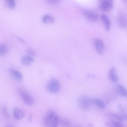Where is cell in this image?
Returning a JSON list of instances; mask_svg holds the SVG:
<instances>
[{"instance_id": "cell-1", "label": "cell", "mask_w": 127, "mask_h": 127, "mask_svg": "<svg viewBox=\"0 0 127 127\" xmlns=\"http://www.w3.org/2000/svg\"><path fill=\"white\" fill-rule=\"evenodd\" d=\"M60 119L57 114L52 110H48L43 119L44 124L47 127H58L60 124Z\"/></svg>"}, {"instance_id": "cell-2", "label": "cell", "mask_w": 127, "mask_h": 127, "mask_svg": "<svg viewBox=\"0 0 127 127\" xmlns=\"http://www.w3.org/2000/svg\"><path fill=\"white\" fill-rule=\"evenodd\" d=\"M46 89L51 93H55L59 91L60 88V84L58 80L52 79L49 80L47 84Z\"/></svg>"}, {"instance_id": "cell-3", "label": "cell", "mask_w": 127, "mask_h": 127, "mask_svg": "<svg viewBox=\"0 0 127 127\" xmlns=\"http://www.w3.org/2000/svg\"><path fill=\"white\" fill-rule=\"evenodd\" d=\"M79 104L82 109L84 110H88L93 105L92 98L86 96H82L79 99Z\"/></svg>"}, {"instance_id": "cell-4", "label": "cell", "mask_w": 127, "mask_h": 127, "mask_svg": "<svg viewBox=\"0 0 127 127\" xmlns=\"http://www.w3.org/2000/svg\"><path fill=\"white\" fill-rule=\"evenodd\" d=\"M19 94L24 102L27 105H31L34 103L33 99L31 95L22 89L18 90Z\"/></svg>"}, {"instance_id": "cell-5", "label": "cell", "mask_w": 127, "mask_h": 127, "mask_svg": "<svg viewBox=\"0 0 127 127\" xmlns=\"http://www.w3.org/2000/svg\"><path fill=\"white\" fill-rule=\"evenodd\" d=\"M94 46L96 52L100 55H103L105 50V45L103 40L100 39L96 38L94 41Z\"/></svg>"}, {"instance_id": "cell-6", "label": "cell", "mask_w": 127, "mask_h": 127, "mask_svg": "<svg viewBox=\"0 0 127 127\" xmlns=\"http://www.w3.org/2000/svg\"><path fill=\"white\" fill-rule=\"evenodd\" d=\"M114 0H104L99 6L100 8L104 12L111 11L113 8Z\"/></svg>"}, {"instance_id": "cell-7", "label": "cell", "mask_w": 127, "mask_h": 127, "mask_svg": "<svg viewBox=\"0 0 127 127\" xmlns=\"http://www.w3.org/2000/svg\"><path fill=\"white\" fill-rule=\"evenodd\" d=\"M84 14L85 18L91 22H95L98 19V14L92 11H86L85 12Z\"/></svg>"}, {"instance_id": "cell-8", "label": "cell", "mask_w": 127, "mask_h": 127, "mask_svg": "<svg viewBox=\"0 0 127 127\" xmlns=\"http://www.w3.org/2000/svg\"><path fill=\"white\" fill-rule=\"evenodd\" d=\"M13 115L16 120H19L23 118L25 116L24 113L21 109L18 108H14L13 111Z\"/></svg>"}, {"instance_id": "cell-9", "label": "cell", "mask_w": 127, "mask_h": 127, "mask_svg": "<svg viewBox=\"0 0 127 127\" xmlns=\"http://www.w3.org/2000/svg\"><path fill=\"white\" fill-rule=\"evenodd\" d=\"M101 18L105 30L107 31H109L110 28L111 22L109 17L106 15L103 14L101 15Z\"/></svg>"}, {"instance_id": "cell-10", "label": "cell", "mask_w": 127, "mask_h": 127, "mask_svg": "<svg viewBox=\"0 0 127 127\" xmlns=\"http://www.w3.org/2000/svg\"><path fill=\"white\" fill-rule=\"evenodd\" d=\"M109 76L110 78L114 82H117L119 79L116 68L114 67H112L109 70Z\"/></svg>"}, {"instance_id": "cell-11", "label": "cell", "mask_w": 127, "mask_h": 127, "mask_svg": "<svg viewBox=\"0 0 127 127\" xmlns=\"http://www.w3.org/2000/svg\"><path fill=\"white\" fill-rule=\"evenodd\" d=\"M21 61L22 64L26 66H30L32 63L34 62V60L31 57L26 56L22 57L21 58Z\"/></svg>"}, {"instance_id": "cell-12", "label": "cell", "mask_w": 127, "mask_h": 127, "mask_svg": "<svg viewBox=\"0 0 127 127\" xmlns=\"http://www.w3.org/2000/svg\"><path fill=\"white\" fill-rule=\"evenodd\" d=\"M11 73L15 79L17 81L21 82L23 80V76L22 73L16 70L12 69L10 70Z\"/></svg>"}, {"instance_id": "cell-13", "label": "cell", "mask_w": 127, "mask_h": 127, "mask_svg": "<svg viewBox=\"0 0 127 127\" xmlns=\"http://www.w3.org/2000/svg\"><path fill=\"white\" fill-rule=\"evenodd\" d=\"M42 20L44 23L48 24H53L55 21V19L53 16L49 14H46L42 17Z\"/></svg>"}, {"instance_id": "cell-14", "label": "cell", "mask_w": 127, "mask_h": 127, "mask_svg": "<svg viewBox=\"0 0 127 127\" xmlns=\"http://www.w3.org/2000/svg\"><path fill=\"white\" fill-rule=\"evenodd\" d=\"M93 104L100 109H104L105 107V105L101 100L96 98H92Z\"/></svg>"}, {"instance_id": "cell-15", "label": "cell", "mask_w": 127, "mask_h": 127, "mask_svg": "<svg viewBox=\"0 0 127 127\" xmlns=\"http://www.w3.org/2000/svg\"><path fill=\"white\" fill-rule=\"evenodd\" d=\"M117 90L120 95L127 97V90L121 84L118 85L117 86Z\"/></svg>"}, {"instance_id": "cell-16", "label": "cell", "mask_w": 127, "mask_h": 127, "mask_svg": "<svg viewBox=\"0 0 127 127\" xmlns=\"http://www.w3.org/2000/svg\"><path fill=\"white\" fill-rule=\"evenodd\" d=\"M6 6L11 9H14L16 6L15 0H4Z\"/></svg>"}, {"instance_id": "cell-17", "label": "cell", "mask_w": 127, "mask_h": 127, "mask_svg": "<svg viewBox=\"0 0 127 127\" xmlns=\"http://www.w3.org/2000/svg\"><path fill=\"white\" fill-rule=\"evenodd\" d=\"M105 125L108 126L110 127H124L122 123L119 122L110 121L107 122L105 123Z\"/></svg>"}, {"instance_id": "cell-18", "label": "cell", "mask_w": 127, "mask_h": 127, "mask_svg": "<svg viewBox=\"0 0 127 127\" xmlns=\"http://www.w3.org/2000/svg\"><path fill=\"white\" fill-rule=\"evenodd\" d=\"M8 47L6 44H2L0 45V54L3 55L6 54L8 51Z\"/></svg>"}, {"instance_id": "cell-19", "label": "cell", "mask_w": 127, "mask_h": 127, "mask_svg": "<svg viewBox=\"0 0 127 127\" xmlns=\"http://www.w3.org/2000/svg\"><path fill=\"white\" fill-rule=\"evenodd\" d=\"M119 19V23L120 26L122 27H125L127 25V22L125 19L123 17H120Z\"/></svg>"}, {"instance_id": "cell-20", "label": "cell", "mask_w": 127, "mask_h": 127, "mask_svg": "<svg viewBox=\"0 0 127 127\" xmlns=\"http://www.w3.org/2000/svg\"><path fill=\"white\" fill-rule=\"evenodd\" d=\"M61 124L64 127H70L71 124L68 121L66 120H60V124Z\"/></svg>"}, {"instance_id": "cell-21", "label": "cell", "mask_w": 127, "mask_h": 127, "mask_svg": "<svg viewBox=\"0 0 127 127\" xmlns=\"http://www.w3.org/2000/svg\"><path fill=\"white\" fill-rule=\"evenodd\" d=\"M2 112L4 117L8 119H10V117L7 111V109L5 107H3L2 109Z\"/></svg>"}, {"instance_id": "cell-22", "label": "cell", "mask_w": 127, "mask_h": 127, "mask_svg": "<svg viewBox=\"0 0 127 127\" xmlns=\"http://www.w3.org/2000/svg\"><path fill=\"white\" fill-rule=\"evenodd\" d=\"M48 4L51 5H55L58 3L60 0H46Z\"/></svg>"}, {"instance_id": "cell-23", "label": "cell", "mask_w": 127, "mask_h": 127, "mask_svg": "<svg viewBox=\"0 0 127 127\" xmlns=\"http://www.w3.org/2000/svg\"><path fill=\"white\" fill-rule=\"evenodd\" d=\"M27 51L28 53L30 55L33 56H34L35 55V52L32 49H29L27 50Z\"/></svg>"}, {"instance_id": "cell-24", "label": "cell", "mask_w": 127, "mask_h": 127, "mask_svg": "<svg viewBox=\"0 0 127 127\" xmlns=\"http://www.w3.org/2000/svg\"><path fill=\"white\" fill-rule=\"evenodd\" d=\"M123 0L127 1V0Z\"/></svg>"}]
</instances>
